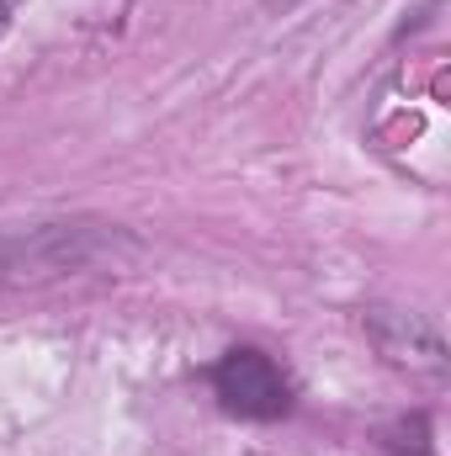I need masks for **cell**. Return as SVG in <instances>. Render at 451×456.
Returning a JSON list of instances; mask_svg holds the SVG:
<instances>
[{
	"label": "cell",
	"mask_w": 451,
	"mask_h": 456,
	"mask_svg": "<svg viewBox=\"0 0 451 456\" xmlns=\"http://www.w3.org/2000/svg\"><path fill=\"white\" fill-rule=\"evenodd\" d=\"M213 387H218L224 409L244 414V419H276L292 403V382L260 350H228L218 361V371H213Z\"/></svg>",
	"instance_id": "6da1fadb"
}]
</instances>
